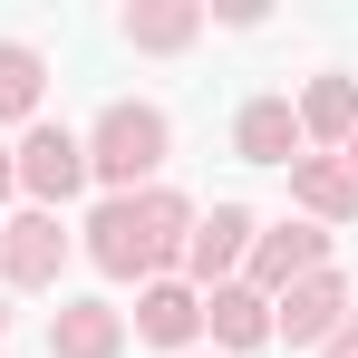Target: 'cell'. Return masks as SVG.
<instances>
[{
  "mask_svg": "<svg viewBox=\"0 0 358 358\" xmlns=\"http://www.w3.org/2000/svg\"><path fill=\"white\" fill-rule=\"evenodd\" d=\"M184 242H194V203L165 194V184H145V194H107V203L87 213V262H97L107 281H155Z\"/></svg>",
  "mask_w": 358,
  "mask_h": 358,
  "instance_id": "cell-1",
  "label": "cell"
},
{
  "mask_svg": "<svg viewBox=\"0 0 358 358\" xmlns=\"http://www.w3.org/2000/svg\"><path fill=\"white\" fill-rule=\"evenodd\" d=\"M165 165V117L155 107H107L97 117V136H87V175H107L117 194H145V175Z\"/></svg>",
  "mask_w": 358,
  "mask_h": 358,
  "instance_id": "cell-2",
  "label": "cell"
},
{
  "mask_svg": "<svg viewBox=\"0 0 358 358\" xmlns=\"http://www.w3.org/2000/svg\"><path fill=\"white\" fill-rule=\"evenodd\" d=\"M10 165H20V184H29V194H39V213H59L68 194H78V184H87V145H78V136H68V126H29V145H20V155H10Z\"/></svg>",
  "mask_w": 358,
  "mask_h": 358,
  "instance_id": "cell-3",
  "label": "cell"
},
{
  "mask_svg": "<svg viewBox=\"0 0 358 358\" xmlns=\"http://www.w3.org/2000/svg\"><path fill=\"white\" fill-rule=\"evenodd\" d=\"M339 320H349V281H339V271H310V281H291V291L271 300V329H281L291 349H320Z\"/></svg>",
  "mask_w": 358,
  "mask_h": 358,
  "instance_id": "cell-4",
  "label": "cell"
},
{
  "mask_svg": "<svg viewBox=\"0 0 358 358\" xmlns=\"http://www.w3.org/2000/svg\"><path fill=\"white\" fill-rule=\"evenodd\" d=\"M310 271H329V233H310V223H281V233H252V291H291Z\"/></svg>",
  "mask_w": 358,
  "mask_h": 358,
  "instance_id": "cell-5",
  "label": "cell"
},
{
  "mask_svg": "<svg viewBox=\"0 0 358 358\" xmlns=\"http://www.w3.org/2000/svg\"><path fill=\"white\" fill-rule=\"evenodd\" d=\"M59 262H68L59 213H20V223H0V271H10L20 291H49V281H59Z\"/></svg>",
  "mask_w": 358,
  "mask_h": 358,
  "instance_id": "cell-6",
  "label": "cell"
},
{
  "mask_svg": "<svg viewBox=\"0 0 358 358\" xmlns=\"http://www.w3.org/2000/svg\"><path fill=\"white\" fill-rule=\"evenodd\" d=\"M233 262H252V213H242V203H213V213L194 223V242H184V271L223 291V271H233Z\"/></svg>",
  "mask_w": 358,
  "mask_h": 358,
  "instance_id": "cell-7",
  "label": "cell"
},
{
  "mask_svg": "<svg viewBox=\"0 0 358 358\" xmlns=\"http://www.w3.org/2000/svg\"><path fill=\"white\" fill-rule=\"evenodd\" d=\"M233 145H242V165H300V117H291V97H252L233 126Z\"/></svg>",
  "mask_w": 358,
  "mask_h": 358,
  "instance_id": "cell-8",
  "label": "cell"
},
{
  "mask_svg": "<svg viewBox=\"0 0 358 358\" xmlns=\"http://www.w3.org/2000/svg\"><path fill=\"white\" fill-rule=\"evenodd\" d=\"M117 349H126V320L107 300H68L49 320V358H117Z\"/></svg>",
  "mask_w": 358,
  "mask_h": 358,
  "instance_id": "cell-9",
  "label": "cell"
},
{
  "mask_svg": "<svg viewBox=\"0 0 358 358\" xmlns=\"http://www.w3.org/2000/svg\"><path fill=\"white\" fill-rule=\"evenodd\" d=\"M291 203H310L320 223H349L358 213V175L339 165V155H300L291 165Z\"/></svg>",
  "mask_w": 358,
  "mask_h": 358,
  "instance_id": "cell-10",
  "label": "cell"
},
{
  "mask_svg": "<svg viewBox=\"0 0 358 358\" xmlns=\"http://www.w3.org/2000/svg\"><path fill=\"white\" fill-rule=\"evenodd\" d=\"M136 329H145L155 349H184V339L203 329V300L184 291V281H145V300H136Z\"/></svg>",
  "mask_w": 358,
  "mask_h": 358,
  "instance_id": "cell-11",
  "label": "cell"
},
{
  "mask_svg": "<svg viewBox=\"0 0 358 358\" xmlns=\"http://www.w3.org/2000/svg\"><path fill=\"white\" fill-rule=\"evenodd\" d=\"M203 320H213V339H223V349H252V339H271V300L252 291V281H223V291L203 300Z\"/></svg>",
  "mask_w": 358,
  "mask_h": 358,
  "instance_id": "cell-12",
  "label": "cell"
},
{
  "mask_svg": "<svg viewBox=\"0 0 358 358\" xmlns=\"http://www.w3.org/2000/svg\"><path fill=\"white\" fill-rule=\"evenodd\" d=\"M194 29H203L194 0H136V10H126V39H136V49H184Z\"/></svg>",
  "mask_w": 358,
  "mask_h": 358,
  "instance_id": "cell-13",
  "label": "cell"
},
{
  "mask_svg": "<svg viewBox=\"0 0 358 358\" xmlns=\"http://www.w3.org/2000/svg\"><path fill=\"white\" fill-rule=\"evenodd\" d=\"M291 117H300V136H339V145H349V126H358V87H349V78H310V97H300Z\"/></svg>",
  "mask_w": 358,
  "mask_h": 358,
  "instance_id": "cell-14",
  "label": "cell"
},
{
  "mask_svg": "<svg viewBox=\"0 0 358 358\" xmlns=\"http://www.w3.org/2000/svg\"><path fill=\"white\" fill-rule=\"evenodd\" d=\"M39 49H20V39H0V117H29L39 107Z\"/></svg>",
  "mask_w": 358,
  "mask_h": 358,
  "instance_id": "cell-15",
  "label": "cell"
},
{
  "mask_svg": "<svg viewBox=\"0 0 358 358\" xmlns=\"http://www.w3.org/2000/svg\"><path fill=\"white\" fill-rule=\"evenodd\" d=\"M320 349H329V358H358V310L339 320V329H329V339H320Z\"/></svg>",
  "mask_w": 358,
  "mask_h": 358,
  "instance_id": "cell-16",
  "label": "cell"
},
{
  "mask_svg": "<svg viewBox=\"0 0 358 358\" xmlns=\"http://www.w3.org/2000/svg\"><path fill=\"white\" fill-rule=\"evenodd\" d=\"M10 184H20V165H10V145H0V194H10Z\"/></svg>",
  "mask_w": 358,
  "mask_h": 358,
  "instance_id": "cell-17",
  "label": "cell"
},
{
  "mask_svg": "<svg viewBox=\"0 0 358 358\" xmlns=\"http://www.w3.org/2000/svg\"><path fill=\"white\" fill-rule=\"evenodd\" d=\"M339 165H349V175H358V126H349V155H339Z\"/></svg>",
  "mask_w": 358,
  "mask_h": 358,
  "instance_id": "cell-18",
  "label": "cell"
},
{
  "mask_svg": "<svg viewBox=\"0 0 358 358\" xmlns=\"http://www.w3.org/2000/svg\"><path fill=\"white\" fill-rule=\"evenodd\" d=\"M0 329H10V310H0Z\"/></svg>",
  "mask_w": 358,
  "mask_h": 358,
  "instance_id": "cell-19",
  "label": "cell"
}]
</instances>
